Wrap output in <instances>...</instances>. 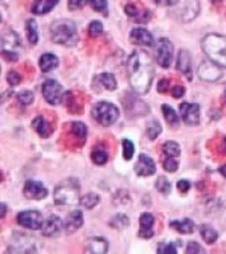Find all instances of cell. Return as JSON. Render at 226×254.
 I'll return each mask as SVG.
<instances>
[{"instance_id": "cell-1", "label": "cell", "mask_w": 226, "mask_h": 254, "mask_svg": "<svg viewBox=\"0 0 226 254\" xmlns=\"http://www.w3.org/2000/svg\"><path fill=\"white\" fill-rule=\"evenodd\" d=\"M128 81L132 90L139 95L148 93L154 79V64L146 51H134L127 61Z\"/></svg>"}, {"instance_id": "cell-2", "label": "cell", "mask_w": 226, "mask_h": 254, "mask_svg": "<svg viewBox=\"0 0 226 254\" xmlns=\"http://www.w3.org/2000/svg\"><path fill=\"white\" fill-rule=\"evenodd\" d=\"M51 36L55 43L65 47H74L78 43L77 27L71 20L59 19L53 21L51 25Z\"/></svg>"}, {"instance_id": "cell-3", "label": "cell", "mask_w": 226, "mask_h": 254, "mask_svg": "<svg viewBox=\"0 0 226 254\" xmlns=\"http://www.w3.org/2000/svg\"><path fill=\"white\" fill-rule=\"evenodd\" d=\"M201 47L208 59L226 69V36L216 33L205 36L202 39Z\"/></svg>"}, {"instance_id": "cell-4", "label": "cell", "mask_w": 226, "mask_h": 254, "mask_svg": "<svg viewBox=\"0 0 226 254\" xmlns=\"http://www.w3.org/2000/svg\"><path fill=\"white\" fill-rule=\"evenodd\" d=\"M55 202L57 205H74L81 201L79 197V183L77 179L69 178L55 188Z\"/></svg>"}, {"instance_id": "cell-5", "label": "cell", "mask_w": 226, "mask_h": 254, "mask_svg": "<svg viewBox=\"0 0 226 254\" xmlns=\"http://www.w3.org/2000/svg\"><path fill=\"white\" fill-rule=\"evenodd\" d=\"M91 114H93V118L103 127L111 126L119 118L118 107L113 103L106 102V101L95 103L91 110Z\"/></svg>"}, {"instance_id": "cell-6", "label": "cell", "mask_w": 226, "mask_h": 254, "mask_svg": "<svg viewBox=\"0 0 226 254\" xmlns=\"http://www.w3.org/2000/svg\"><path fill=\"white\" fill-rule=\"evenodd\" d=\"M198 12H200L198 0H178L176 8L173 9V16L182 23H188L198 15Z\"/></svg>"}, {"instance_id": "cell-7", "label": "cell", "mask_w": 226, "mask_h": 254, "mask_svg": "<svg viewBox=\"0 0 226 254\" xmlns=\"http://www.w3.org/2000/svg\"><path fill=\"white\" fill-rule=\"evenodd\" d=\"M36 250V240L33 237L17 232L12 236L9 241L11 253H35Z\"/></svg>"}, {"instance_id": "cell-8", "label": "cell", "mask_w": 226, "mask_h": 254, "mask_svg": "<svg viewBox=\"0 0 226 254\" xmlns=\"http://www.w3.org/2000/svg\"><path fill=\"white\" fill-rule=\"evenodd\" d=\"M41 91H43L44 98H45V101L49 105L56 106V105H59V103L62 102L63 89L59 85V82H57L56 79H47L43 83Z\"/></svg>"}, {"instance_id": "cell-9", "label": "cell", "mask_w": 226, "mask_h": 254, "mask_svg": "<svg viewBox=\"0 0 226 254\" xmlns=\"http://www.w3.org/2000/svg\"><path fill=\"white\" fill-rule=\"evenodd\" d=\"M16 220L19 225L32 230L41 229L44 225V218L39 210H23L17 214Z\"/></svg>"}, {"instance_id": "cell-10", "label": "cell", "mask_w": 226, "mask_h": 254, "mask_svg": "<svg viewBox=\"0 0 226 254\" xmlns=\"http://www.w3.org/2000/svg\"><path fill=\"white\" fill-rule=\"evenodd\" d=\"M156 53H158L159 65L164 69L170 67L172 60H173V44H172V41L170 39H166V37L159 40Z\"/></svg>"}, {"instance_id": "cell-11", "label": "cell", "mask_w": 226, "mask_h": 254, "mask_svg": "<svg viewBox=\"0 0 226 254\" xmlns=\"http://www.w3.org/2000/svg\"><path fill=\"white\" fill-rule=\"evenodd\" d=\"M220 65H217L216 63H213L212 60L209 61H202L201 65L198 66V77L202 79V81H206V82H214L217 79L221 78V69H220Z\"/></svg>"}, {"instance_id": "cell-12", "label": "cell", "mask_w": 226, "mask_h": 254, "mask_svg": "<svg viewBox=\"0 0 226 254\" xmlns=\"http://www.w3.org/2000/svg\"><path fill=\"white\" fill-rule=\"evenodd\" d=\"M182 121L188 126H197L200 123V105L198 103H181L178 106Z\"/></svg>"}, {"instance_id": "cell-13", "label": "cell", "mask_w": 226, "mask_h": 254, "mask_svg": "<svg viewBox=\"0 0 226 254\" xmlns=\"http://www.w3.org/2000/svg\"><path fill=\"white\" fill-rule=\"evenodd\" d=\"M24 196L29 200H43L48 196L47 187L36 180H27L24 184Z\"/></svg>"}, {"instance_id": "cell-14", "label": "cell", "mask_w": 226, "mask_h": 254, "mask_svg": "<svg viewBox=\"0 0 226 254\" xmlns=\"http://www.w3.org/2000/svg\"><path fill=\"white\" fill-rule=\"evenodd\" d=\"M65 228V224L58 216H49L44 221V225L41 228V233L45 237H57L61 234L62 229Z\"/></svg>"}, {"instance_id": "cell-15", "label": "cell", "mask_w": 226, "mask_h": 254, "mask_svg": "<svg viewBox=\"0 0 226 254\" xmlns=\"http://www.w3.org/2000/svg\"><path fill=\"white\" fill-rule=\"evenodd\" d=\"M135 172L139 176H151L156 172V164L151 156L146 154H140L138 158V163L135 166Z\"/></svg>"}, {"instance_id": "cell-16", "label": "cell", "mask_w": 226, "mask_h": 254, "mask_svg": "<svg viewBox=\"0 0 226 254\" xmlns=\"http://www.w3.org/2000/svg\"><path fill=\"white\" fill-rule=\"evenodd\" d=\"M176 69L181 74H184L188 79H192V57L186 49H181L178 52L176 60Z\"/></svg>"}, {"instance_id": "cell-17", "label": "cell", "mask_w": 226, "mask_h": 254, "mask_svg": "<svg viewBox=\"0 0 226 254\" xmlns=\"http://www.w3.org/2000/svg\"><path fill=\"white\" fill-rule=\"evenodd\" d=\"M154 222L155 218L152 214L150 213H143L139 218V237L144 238V240H148V238L154 237Z\"/></svg>"}, {"instance_id": "cell-18", "label": "cell", "mask_w": 226, "mask_h": 254, "mask_svg": "<svg viewBox=\"0 0 226 254\" xmlns=\"http://www.w3.org/2000/svg\"><path fill=\"white\" fill-rule=\"evenodd\" d=\"M124 12L127 16H130L131 19L135 20V23H148L151 19L150 9L138 7L136 4H128L124 7Z\"/></svg>"}, {"instance_id": "cell-19", "label": "cell", "mask_w": 226, "mask_h": 254, "mask_svg": "<svg viewBox=\"0 0 226 254\" xmlns=\"http://www.w3.org/2000/svg\"><path fill=\"white\" fill-rule=\"evenodd\" d=\"M130 41L136 45L151 47L154 44V37L144 28H134L130 33Z\"/></svg>"}, {"instance_id": "cell-20", "label": "cell", "mask_w": 226, "mask_h": 254, "mask_svg": "<svg viewBox=\"0 0 226 254\" xmlns=\"http://www.w3.org/2000/svg\"><path fill=\"white\" fill-rule=\"evenodd\" d=\"M109 250V242L103 237H91L86 241L85 252L91 254H105Z\"/></svg>"}, {"instance_id": "cell-21", "label": "cell", "mask_w": 226, "mask_h": 254, "mask_svg": "<svg viewBox=\"0 0 226 254\" xmlns=\"http://www.w3.org/2000/svg\"><path fill=\"white\" fill-rule=\"evenodd\" d=\"M83 224V213L81 210L75 209L67 214L65 220V230L67 233H74L75 230H78Z\"/></svg>"}, {"instance_id": "cell-22", "label": "cell", "mask_w": 226, "mask_h": 254, "mask_svg": "<svg viewBox=\"0 0 226 254\" xmlns=\"http://www.w3.org/2000/svg\"><path fill=\"white\" fill-rule=\"evenodd\" d=\"M20 37L13 31H7L3 33L1 39V52H16V48L20 47Z\"/></svg>"}, {"instance_id": "cell-23", "label": "cell", "mask_w": 226, "mask_h": 254, "mask_svg": "<svg viewBox=\"0 0 226 254\" xmlns=\"http://www.w3.org/2000/svg\"><path fill=\"white\" fill-rule=\"evenodd\" d=\"M32 126L35 128V131L40 136H43V138H48V136H51V134L53 132V127L51 126V123L48 122L47 119L39 115V117H36L33 119V122H32Z\"/></svg>"}, {"instance_id": "cell-24", "label": "cell", "mask_w": 226, "mask_h": 254, "mask_svg": "<svg viewBox=\"0 0 226 254\" xmlns=\"http://www.w3.org/2000/svg\"><path fill=\"white\" fill-rule=\"evenodd\" d=\"M57 3L58 0H35V3L32 5V12L35 15H45L48 12H51L57 5Z\"/></svg>"}, {"instance_id": "cell-25", "label": "cell", "mask_w": 226, "mask_h": 254, "mask_svg": "<svg viewBox=\"0 0 226 254\" xmlns=\"http://www.w3.org/2000/svg\"><path fill=\"white\" fill-rule=\"evenodd\" d=\"M58 66V59L53 53H45L40 57V69L43 73H49Z\"/></svg>"}, {"instance_id": "cell-26", "label": "cell", "mask_w": 226, "mask_h": 254, "mask_svg": "<svg viewBox=\"0 0 226 254\" xmlns=\"http://www.w3.org/2000/svg\"><path fill=\"white\" fill-rule=\"evenodd\" d=\"M170 226L176 232H180L182 234H190L193 233L194 230V222L189 218H184V220H173L170 222Z\"/></svg>"}, {"instance_id": "cell-27", "label": "cell", "mask_w": 226, "mask_h": 254, "mask_svg": "<svg viewBox=\"0 0 226 254\" xmlns=\"http://www.w3.org/2000/svg\"><path fill=\"white\" fill-rule=\"evenodd\" d=\"M95 81L101 83L103 89H106V90L113 91L116 89V79L111 73H102L95 78Z\"/></svg>"}, {"instance_id": "cell-28", "label": "cell", "mask_w": 226, "mask_h": 254, "mask_svg": "<svg viewBox=\"0 0 226 254\" xmlns=\"http://www.w3.org/2000/svg\"><path fill=\"white\" fill-rule=\"evenodd\" d=\"M163 114H164V118H166L167 123L172 127H177L180 125V118H178L177 113L170 106V105H163L162 107Z\"/></svg>"}, {"instance_id": "cell-29", "label": "cell", "mask_w": 226, "mask_h": 254, "mask_svg": "<svg viewBox=\"0 0 226 254\" xmlns=\"http://www.w3.org/2000/svg\"><path fill=\"white\" fill-rule=\"evenodd\" d=\"M200 233H201L202 240H204L206 244H209V245H212V244H214V242L217 241L218 233L212 228V226L201 225V228H200Z\"/></svg>"}, {"instance_id": "cell-30", "label": "cell", "mask_w": 226, "mask_h": 254, "mask_svg": "<svg viewBox=\"0 0 226 254\" xmlns=\"http://www.w3.org/2000/svg\"><path fill=\"white\" fill-rule=\"evenodd\" d=\"M91 160L98 166H103L109 160V154L103 147H94V150L91 151Z\"/></svg>"}, {"instance_id": "cell-31", "label": "cell", "mask_w": 226, "mask_h": 254, "mask_svg": "<svg viewBox=\"0 0 226 254\" xmlns=\"http://www.w3.org/2000/svg\"><path fill=\"white\" fill-rule=\"evenodd\" d=\"M25 29H27V37L31 45H36L39 41V33H37V24H36L35 20H28L27 24H25Z\"/></svg>"}, {"instance_id": "cell-32", "label": "cell", "mask_w": 226, "mask_h": 254, "mask_svg": "<svg viewBox=\"0 0 226 254\" xmlns=\"http://www.w3.org/2000/svg\"><path fill=\"white\" fill-rule=\"evenodd\" d=\"M163 152L164 156H170V158H180V146L176 142H166L163 146Z\"/></svg>"}, {"instance_id": "cell-33", "label": "cell", "mask_w": 226, "mask_h": 254, "mask_svg": "<svg viewBox=\"0 0 226 254\" xmlns=\"http://www.w3.org/2000/svg\"><path fill=\"white\" fill-rule=\"evenodd\" d=\"M99 196L97 193H87L85 194L83 197H81V201L79 204L82 206H85L86 209H93L95 205H98L99 202Z\"/></svg>"}, {"instance_id": "cell-34", "label": "cell", "mask_w": 226, "mask_h": 254, "mask_svg": "<svg viewBox=\"0 0 226 254\" xmlns=\"http://www.w3.org/2000/svg\"><path fill=\"white\" fill-rule=\"evenodd\" d=\"M162 132V125L159 123V121L154 119V121H151L148 125H147V135H148V138L151 140H155V139L158 138V135Z\"/></svg>"}, {"instance_id": "cell-35", "label": "cell", "mask_w": 226, "mask_h": 254, "mask_svg": "<svg viewBox=\"0 0 226 254\" xmlns=\"http://www.w3.org/2000/svg\"><path fill=\"white\" fill-rule=\"evenodd\" d=\"M128 224H130V220L124 214H116L115 217H113L110 220V226L119 230L124 229L126 226H128Z\"/></svg>"}, {"instance_id": "cell-36", "label": "cell", "mask_w": 226, "mask_h": 254, "mask_svg": "<svg viewBox=\"0 0 226 254\" xmlns=\"http://www.w3.org/2000/svg\"><path fill=\"white\" fill-rule=\"evenodd\" d=\"M71 132L77 136V139H86L87 127L86 125H83L82 122H73L71 123Z\"/></svg>"}, {"instance_id": "cell-37", "label": "cell", "mask_w": 226, "mask_h": 254, "mask_svg": "<svg viewBox=\"0 0 226 254\" xmlns=\"http://www.w3.org/2000/svg\"><path fill=\"white\" fill-rule=\"evenodd\" d=\"M155 187H156V190L163 194H168L170 192V180H167V178H164V176H159L156 183H155Z\"/></svg>"}, {"instance_id": "cell-38", "label": "cell", "mask_w": 226, "mask_h": 254, "mask_svg": "<svg viewBox=\"0 0 226 254\" xmlns=\"http://www.w3.org/2000/svg\"><path fill=\"white\" fill-rule=\"evenodd\" d=\"M122 146H123V158H124V160H131L135 152L134 143L131 142L130 139H123Z\"/></svg>"}, {"instance_id": "cell-39", "label": "cell", "mask_w": 226, "mask_h": 254, "mask_svg": "<svg viewBox=\"0 0 226 254\" xmlns=\"http://www.w3.org/2000/svg\"><path fill=\"white\" fill-rule=\"evenodd\" d=\"M163 167L167 172H176L178 168V160L176 158H170V156H164L163 159Z\"/></svg>"}, {"instance_id": "cell-40", "label": "cell", "mask_w": 226, "mask_h": 254, "mask_svg": "<svg viewBox=\"0 0 226 254\" xmlns=\"http://www.w3.org/2000/svg\"><path fill=\"white\" fill-rule=\"evenodd\" d=\"M87 3L90 4L94 11L107 15V0H87Z\"/></svg>"}, {"instance_id": "cell-41", "label": "cell", "mask_w": 226, "mask_h": 254, "mask_svg": "<svg viewBox=\"0 0 226 254\" xmlns=\"http://www.w3.org/2000/svg\"><path fill=\"white\" fill-rule=\"evenodd\" d=\"M17 99H19V102L24 106H28V105H31L33 102V99H35V94L29 90H24L20 91L19 94H17Z\"/></svg>"}, {"instance_id": "cell-42", "label": "cell", "mask_w": 226, "mask_h": 254, "mask_svg": "<svg viewBox=\"0 0 226 254\" xmlns=\"http://www.w3.org/2000/svg\"><path fill=\"white\" fill-rule=\"evenodd\" d=\"M87 31H89V35L93 36V37H98V36L102 35V32H103L102 23H101V21H98V20H94V21H91Z\"/></svg>"}, {"instance_id": "cell-43", "label": "cell", "mask_w": 226, "mask_h": 254, "mask_svg": "<svg viewBox=\"0 0 226 254\" xmlns=\"http://www.w3.org/2000/svg\"><path fill=\"white\" fill-rule=\"evenodd\" d=\"M158 253H177V248L174 246V244H167V242H162L158 248Z\"/></svg>"}, {"instance_id": "cell-44", "label": "cell", "mask_w": 226, "mask_h": 254, "mask_svg": "<svg viewBox=\"0 0 226 254\" xmlns=\"http://www.w3.org/2000/svg\"><path fill=\"white\" fill-rule=\"evenodd\" d=\"M7 81L11 86H17L21 82V75L17 71H9L7 74Z\"/></svg>"}, {"instance_id": "cell-45", "label": "cell", "mask_w": 226, "mask_h": 254, "mask_svg": "<svg viewBox=\"0 0 226 254\" xmlns=\"http://www.w3.org/2000/svg\"><path fill=\"white\" fill-rule=\"evenodd\" d=\"M86 3L87 0H67V8L70 11H77L79 8H82Z\"/></svg>"}, {"instance_id": "cell-46", "label": "cell", "mask_w": 226, "mask_h": 254, "mask_svg": "<svg viewBox=\"0 0 226 254\" xmlns=\"http://www.w3.org/2000/svg\"><path fill=\"white\" fill-rule=\"evenodd\" d=\"M170 94L173 95L174 98H181L182 95L185 94V87L180 85V83H176L174 86H172L170 89Z\"/></svg>"}, {"instance_id": "cell-47", "label": "cell", "mask_w": 226, "mask_h": 254, "mask_svg": "<svg viewBox=\"0 0 226 254\" xmlns=\"http://www.w3.org/2000/svg\"><path fill=\"white\" fill-rule=\"evenodd\" d=\"M204 249H202L201 246L198 245L196 241H192L188 244V248H186V254H198L202 253Z\"/></svg>"}, {"instance_id": "cell-48", "label": "cell", "mask_w": 226, "mask_h": 254, "mask_svg": "<svg viewBox=\"0 0 226 254\" xmlns=\"http://www.w3.org/2000/svg\"><path fill=\"white\" fill-rule=\"evenodd\" d=\"M155 4H158L160 7H173L177 4L178 0H152Z\"/></svg>"}, {"instance_id": "cell-49", "label": "cell", "mask_w": 226, "mask_h": 254, "mask_svg": "<svg viewBox=\"0 0 226 254\" xmlns=\"http://www.w3.org/2000/svg\"><path fill=\"white\" fill-rule=\"evenodd\" d=\"M177 188H178V190H181L182 193H185V192H188V190H189L190 183L188 182V180H185V179H182V180H178Z\"/></svg>"}, {"instance_id": "cell-50", "label": "cell", "mask_w": 226, "mask_h": 254, "mask_svg": "<svg viewBox=\"0 0 226 254\" xmlns=\"http://www.w3.org/2000/svg\"><path fill=\"white\" fill-rule=\"evenodd\" d=\"M170 81L168 79H162L158 85V91L159 93H167V91H170Z\"/></svg>"}, {"instance_id": "cell-51", "label": "cell", "mask_w": 226, "mask_h": 254, "mask_svg": "<svg viewBox=\"0 0 226 254\" xmlns=\"http://www.w3.org/2000/svg\"><path fill=\"white\" fill-rule=\"evenodd\" d=\"M1 208H3V210H1V218H4V216H5V213H7V206H5V204H1Z\"/></svg>"}, {"instance_id": "cell-52", "label": "cell", "mask_w": 226, "mask_h": 254, "mask_svg": "<svg viewBox=\"0 0 226 254\" xmlns=\"http://www.w3.org/2000/svg\"><path fill=\"white\" fill-rule=\"evenodd\" d=\"M220 172H221L222 176H225V178H226V164H224V166L220 168Z\"/></svg>"}, {"instance_id": "cell-53", "label": "cell", "mask_w": 226, "mask_h": 254, "mask_svg": "<svg viewBox=\"0 0 226 254\" xmlns=\"http://www.w3.org/2000/svg\"><path fill=\"white\" fill-rule=\"evenodd\" d=\"M210 1H213V3H217V1H221V0H210Z\"/></svg>"}]
</instances>
